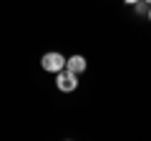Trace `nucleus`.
I'll use <instances>...</instances> for the list:
<instances>
[{
    "label": "nucleus",
    "instance_id": "obj_3",
    "mask_svg": "<svg viewBox=\"0 0 151 141\" xmlns=\"http://www.w3.org/2000/svg\"><path fill=\"white\" fill-rule=\"evenodd\" d=\"M65 68L73 70V73H83L86 70V58L83 55H70V58H65Z\"/></svg>",
    "mask_w": 151,
    "mask_h": 141
},
{
    "label": "nucleus",
    "instance_id": "obj_2",
    "mask_svg": "<svg viewBox=\"0 0 151 141\" xmlns=\"http://www.w3.org/2000/svg\"><path fill=\"white\" fill-rule=\"evenodd\" d=\"M55 83H58V88H60L63 93H70V91H76V86H78V73L63 68V70L58 73V78H55Z\"/></svg>",
    "mask_w": 151,
    "mask_h": 141
},
{
    "label": "nucleus",
    "instance_id": "obj_7",
    "mask_svg": "<svg viewBox=\"0 0 151 141\" xmlns=\"http://www.w3.org/2000/svg\"><path fill=\"white\" fill-rule=\"evenodd\" d=\"M146 3H149V5H151V0H146Z\"/></svg>",
    "mask_w": 151,
    "mask_h": 141
},
{
    "label": "nucleus",
    "instance_id": "obj_1",
    "mask_svg": "<svg viewBox=\"0 0 151 141\" xmlns=\"http://www.w3.org/2000/svg\"><path fill=\"white\" fill-rule=\"evenodd\" d=\"M40 65H43V70H48V73H60V70L65 68V58L60 53H45L43 58H40Z\"/></svg>",
    "mask_w": 151,
    "mask_h": 141
},
{
    "label": "nucleus",
    "instance_id": "obj_5",
    "mask_svg": "<svg viewBox=\"0 0 151 141\" xmlns=\"http://www.w3.org/2000/svg\"><path fill=\"white\" fill-rule=\"evenodd\" d=\"M124 3L126 5H134V3H139V0H124Z\"/></svg>",
    "mask_w": 151,
    "mask_h": 141
},
{
    "label": "nucleus",
    "instance_id": "obj_6",
    "mask_svg": "<svg viewBox=\"0 0 151 141\" xmlns=\"http://www.w3.org/2000/svg\"><path fill=\"white\" fill-rule=\"evenodd\" d=\"M146 15H149V20H151V8H149V13H146Z\"/></svg>",
    "mask_w": 151,
    "mask_h": 141
},
{
    "label": "nucleus",
    "instance_id": "obj_4",
    "mask_svg": "<svg viewBox=\"0 0 151 141\" xmlns=\"http://www.w3.org/2000/svg\"><path fill=\"white\" fill-rule=\"evenodd\" d=\"M134 8H136V13H139V15H144V13H149V3H146V0H139V3H134Z\"/></svg>",
    "mask_w": 151,
    "mask_h": 141
}]
</instances>
